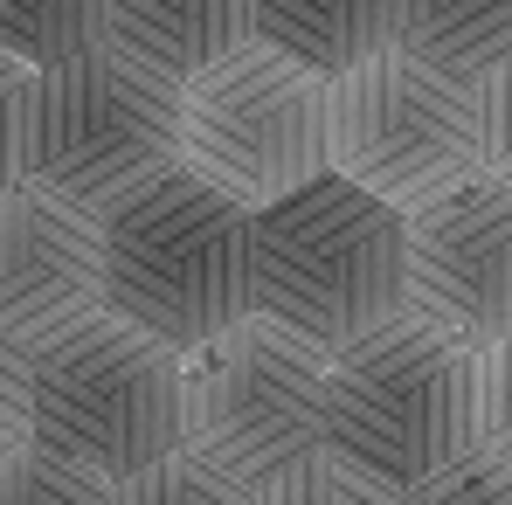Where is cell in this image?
<instances>
[{
  "instance_id": "cell-1",
  "label": "cell",
  "mask_w": 512,
  "mask_h": 505,
  "mask_svg": "<svg viewBox=\"0 0 512 505\" xmlns=\"http://www.w3.org/2000/svg\"><path fill=\"white\" fill-rule=\"evenodd\" d=\"M104 229V312L146 326L173 353L229 333L256 312V208L215 180L167 167L97 215Z\"/></svg>"
},
{
  "instance_id": "cell-2",
  "label": "cell",
  "mask_w": 512,
  "mask_h": 505,
  "mask_svg": "<svg viewBox=\"0 0 512 505\" xmlns=\"http://www.w3.org/2000/svg\"><path fill=\"white\" fill-rule=\"evenodd\" d=\"M409 284V215L374 201L340 173L256 208V312L298 326L340 353L374 326L402 319Z\"/></svg>"
},
{
  "instance_id": "cell-3",
  "label": "cell",
  "mask_w": 512,
  "mask_h": 505,
  "mask_svg": "<svg viewBox=\"0 0 512 505\" xmlns=\"http://www.w3.org/2000/svg\"><path fill=\"white\" fill-rule=\"evenodd\" d=\"M28 443L111 485L160 464L180 450V353L118 312L28 346Z\"/></svg>"
},
{
  "instance_id": "cell-4",
  "label": "cell",
  "mask_w": 512,
  "mask_h": 505,
  "mask_svg": "<svg viewBox=\"0 0 512 505\" xmlns=\"http://www.w3.org/2000/svg\"><path fill=\"white\" fill-rule=\"evenodd\" d=\"M326 450L416 492L471 450V346L423 319H388L326 360Z\"/></svg>"
},
{
  "instance_id": "cell-5",
  "label": "cell",
  "mask_w": 512,
  "mask_h": 505,
  "mask_svg": "<svg viewBox=\"0 0 512 505\" xmlns=\"http://www.w3.org/2000/svg\"><path fill=\"white\" fill-rule=\"evenodd\" d=\"M180 167V84L97 42L70 63L35 70L28 180L56 201L104 215L146 180Z\"/></svg>"
},
{
  "instance_id": "cell-6",
  "label": "cell",
  "mask_w": 512,
  "mask_h": 505,
  "mask_svg": "<svg viewBox=\"0 0 512 505\" xmlns=\"http://www.w3.org/2000/svg\"><path fill=\"white\" fill-rule=\"evenodd\" d=\"M326 346L250 312L229 333L180 353V443L243 485L326 443Z\"/></svg>"
},
{
  "instance_id": "cell-7",
  "label": "cell",
  "mask_w": 512,
  "mask_h": 505,
  "mask_svg": "<svg viewBox=\"0 0 512 505\" xmlns=\"http://www.w3.org/2000/svg\"><path fill=\"white\" fill-rule=\"evenodd\" d=\"M180 160L243 208L298 194L326 173V77L250 35L180 84Z\"/></svg>"
},
{
  "instance_id": "cell-8",
  "label": "cell",
  "mask_w": 512,
  "mask_h": 505,
  "mask_svg": "<svg viewBox=\"0 0 512 505\" xmlns=\"http://www.w3.org/2000/svg\"><path fill=\"white\" fill-rule=\"evenodd\" d=\"M326 173L402 215L450 194L478 173L471 84L416 63L409 49H381L326 77Z\"/></svg>"
},
{
  "instance_id": "cell-9",
  "label": "cell",
  "mask_w": 512,
  "mask_h": 505,
  "mask_svg": "<svg viewBox=\"0 0 512 505\" xmlns=\"http://www.w3.org/2000/svg\"><path fill=\"white\" fill-rule=\"evenodd\" d=\"M409 319L457 346L512 333V187L492 173L457 180L423 208H409Z\"/></svg>"
},
{
  "instance_id": "cell-10",
  "label": "cell",
  "mask_w": 512,
  "mask_h": 505,
  "mask_svg": "<svg viewBox=\"0 0 512 505\" xmlns=\"http://www.w3.org/2000/svg\"><path fill=\"white\" fill-rule=\"evenodd\" d=\"M104 312V229L97 215L21 180L0 194V339H42Z\"/></svg>"
},
{
  "instance_id": "cell-11",
  "label": "cell",
  "mask_w": 512,
  "mask_h": 505,
  "mask_svg": "<svg viewBox=\"0 0 512 505\" xmlns=\"http://www.w3.org/2000/svg\"><path fill=\"white\" fill-rule=\"evenodd\" d=\"M256 35V0H104V42L167 84L201 77Z\"/></svg>"
},
{
  "instance_id": "cell-12",
  "label": "cell",
  "mask_w": 512,
  "mask_h": 505,
  "mask_svg": "<svg viewBox=\"0 0 512 505\" xmlns=\"http://www.w3.org/2000/svg\"><path fill=\"white\" fill-rule=\"evenodd\" d=\"M256 35L312 63L319 77H340L353 63L395 49L402 0H256Z\"/></svg>"
},
{
  "instance_id": "cell-13",
  "label": "cell",
  "mask_w": 512,
  "mask_h": 505,
  "mask_svg": "<svg viewBox=\"0 0 512 505\" xmlns=\"http://www.w3.org/2000/svg\"><path fill=\"white\" fill-rule=\"evenodd\" d=\"M395 49L457 84H478L512 56V0H402Z\"/></svg>"
},
{
  "instance_id": "cell-14",
  "label": "cell",
  "mask_w": 512,
  "mask_h": 505,
  "mask_svg": "<svg viewBox=\"0 0 512 505\" xmlns=\"http://www.w3.org/2000/svg\"><path fill=\"white\" fill-rule=\"evenodd\" d=\"M104 42V0H0V49L28 70L70 63Z\"/></svg>"
},
{
  "instance_id": "cell-15",
  "label": "cell",
  "mask_w": 512,
  "mask_h": 505,
  "mask_svg": "<svg viewBox=\"0 0 512 505\" xmlns=\"http://www.w3.org/2000/svg\"><path fill=\"white\" fill-rule=\"evenodd\" d=\"M256 505H402L395 485H381L374 471H360L353 457L340 450H305L298 464H284V471H270L263 485H256Z\"/></svg>"
},
{
  "instance_id": "cell-16",
  "label": "cell",
  "mask_w": 512,
  "mask_h": 505,
  "mask_svg": "<svg viewBox=\"0 0 512 505\" xmlns=\"http://www.w3.org/2000/svg\"><path fill=\"white\" fill-rule=\"evenodd\" d=\"M118 505H256V485H243L236 471H222L180 443L160 464L118 478Z\"/></svg>"
},
{
  "instance_id": "cell-17",
  "label": "cell",
  "mask_w": 512,
  "mask_h": 505,
  "mask_svg": "<svg viewBox=\"0 0 512 505\" xmlns=\"http://www.w3.org/2000/svg\"><path fill=\"white\" fill-rule=\"evenodd\" d=\"M0 505H118V485L42 443H21L0 457Z\"/></svg>"
},
{
  "instance_id": "cell-18",
  "label": "cell",
  "mask_w": 512,
  "mask_h": 505,
  "mask_svg": "<svg viewBox=\"0 0 512 505\" xmlns=\"http://www.w3.org/2000/svg\"><path fill=\"white\" fill-rule=\"evenodd\" d=\"M471 450L512 471V333L471 346Z\"/></svg>"
},
{
  "instance_id": "cell-19",
  "label": "cell",
  "mask_w": 512,
  "mask_h": 505,
  "mask_svg": "<svg viewBox=\"0 0 512 505\" xmlns=\"http://www.w3.org/2000/svg\"><path fill=\"white\" fill-rule=\"evenodd\" d=\"M402 505H512V471L492 464L485 450H464L457 464H443L416 492H402Z\"/></svg>"
},
{
  "instance_id": "cell-20",
  "label": "cell",
  "mask_w": 512,
  "mask_h": 505,
  "mask_svg": "<svg viewBox=\"0 0 512 505\" xmlns=\"http://www.w3.org/2000/svg\"><path fill=\"white\" fill-rule=\"evenodd\" d=\"M471 118H478V173L512 187V56L471 84Z\"/></svg>"
},
{
  "instance_id": "cell-21",
  "label": "cell",
  "mask_w": 512,
  "mask_h": 505,
  "mask_svg": "<svg viewBox=\"0 0 512 505\" xmlns=\"http://www.w3.org/2000/svg\"><path fill=\"white\" fill-rule=\"evenodd\" d=\"M28 104H35V70L0 49V194L28 180Z\"/></svg>"
},
{
  "instance_id": "cell-22",
  "label": "cell",
  "mask_w": 512,
  "mask_h": 505,
  "mask_svg": "<svg viewBox=\"0 0 512 505\" xmlns=\"http://www.w3.org/2000/svg\"><path fill=\"white\" fill-rule=\"evenodd\" d=\"M28 443V346L0 339V457Z\"/></svg>"
}]
</instances>
